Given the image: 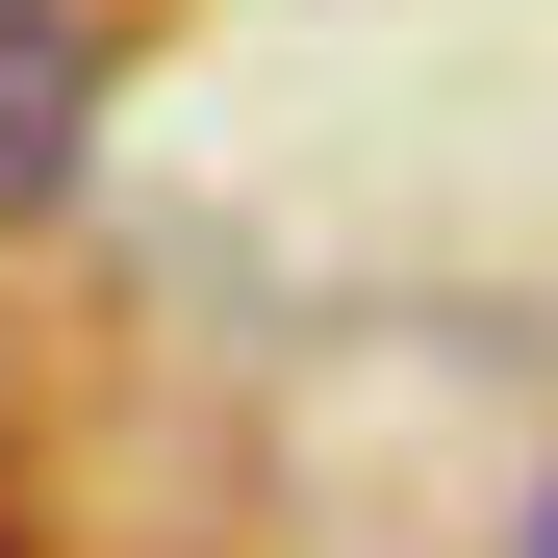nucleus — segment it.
Returning <instances> with one entry per match:
<instances>
[{"label": "nucleus", "mask_w": 558, "mask_h": 558, "mask_svg": "<svg viewBox=\"0 0 558 558\" xmlns=\"http://www.w3.org/2000/svg\"><path fill=\"white\" fill-rule=\"evenodd\" d=\"M76 128H102V26L0 0V204H76Z\"/></svg>", "instance_id": "1"}, {"label": "nucleus", "mask_w": 558, "mask_h": 558, "mask_svg": "<svg viewBox=\"0 0 558 558\" xmlns=\"http://www.w3.org/2000/svg\"><path fill=\"white\" fill-rule=\"evenodd\" d=\"M0 558H26V457H0Z\"/></svg>", "instance_id": "2"}]
</instances>
